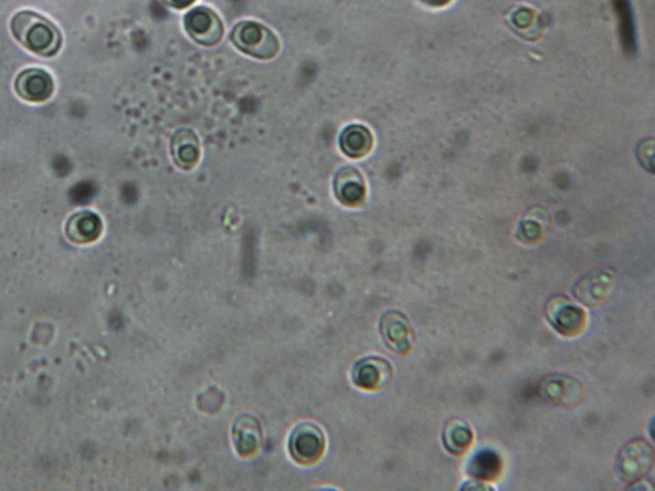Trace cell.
<instances>
[{
  "label": "cell",
  "instance_id": "6da1fadb",
  "mask_svg": "<svg viewBox=\"0 0 655 491\" xmlns=\"http://www.w3.org/2000/svg\"><path fill=\"white\" fill-rule=\"evenodd\" d=\"M10 26L16 41L37 56L50 58L62 47V35L56 24L37 12H17L12 17Z\"/></svg>",
  "mask_w": 655,
  "mask_h": 491
},
{
  "label": "cell",
  "instance_id": "7a4b0ae2",
  "mask_svg": "<svg viewBox=\"0 0 655 491\" xmlns=\"http://www.w3.org/2000/svg\"><path fill=\"white\" fill-rule=\"evenodd\" d=\"M231 41L238 50L258 59L274 58L280 47L279 37L258 21L237 24L232 29Z\"/></svg>",
  "mask_w": 655,
  "mask_h": 491
},
{
  "label": "cell",
  "instance_id": "3957f363",
  "mask_svg": "<svg viewBox=\"0 0 655 491\" xmlns=\"http://www.w3.org/2000/svg\"><path fill=\"white\" fill-rule=\"evenodd\" d=\"M184 26L193 41L207 47L218 45L225 32L218 15L204 5L189 11L184 19Z\"/></svg>",
  "mask_w": 655,
  "mask_h": 491
},
{
  "label": "cell",
  "instance_id": "277c9868",
  "mask_svg": "<svg viewBox=\"0 0 655 491\" xmlns=\"http://www.w3.org/2000/svg\"><path fill=\"white\" fill-rule=\"evenodd\" d=\"M289 448L298 463H316L325 451L324 433L316 424H299L290 436Z\"/></svg>",
  "mask_w": 655,
  "mask_h": 491
},
{
  "label": "cell",
  "instance_id": "5b68a950",
  "mask_svg": "<svg viewBox=\"0 0 655 491\" xmlns=\"http://www.w3.org/2000/svg\"><path fill=\"white\" fill-rule=\"evenodd\" d=\"M380 333L387 348L407 355L415 345V331L404 313L389 311L380 320Z\"/></svg>",
  "mask_w": 655,
  "mask_h": 491
},
{
  "label": "cell",
  "instance_id": "8992f818",
  "mask_svg": "<svg viewBox=\"0 0 655 491\" xmlns=\"http://www.w3.org/2000/svg\"><path fill=\"white\" fill-rule=\"evenodd\" d=\"M15 90L24 101H48L54 93V80L49 72L42 68H26L17 75Z\"/></svg>",
  "mask_w": 655,
  "mask_h": 491
},
{
  "label": "cell",
  "instance_id": "52a82bcc",
  "mask_svg": "<svg viewBox=\"0 0 655 491\" xmlns=\"http://www.w3.org/2000/svg\"><path fill=\"white\" fill-rule=\"evenodd\" d=\"M618 281L607 271H596L579 279L575 286V295L588 307L599 306L614 295Z\"/></svg>",
  "mask_w": 655,
  "mask_h": 491
},
{
  "label": "cell",
  "instance_id": "ba28073f",
  "mask_svg": "<svg viewBox=\"0 0 655 491\" xmlns=\"http://www.w3.org/2000/svg\"><path fill=\"white\" fill-rule=\"evenodd\" d=\"M392 379V367L379 357H367L359 360L353 370V381L362 390H382Z\"/></svg>",
  "mask_w": 655,
  "mask_h": 491
},
{
  "label": "cell",
  "instance_id": "9c48e42d",
  "mask_svg": "<svg viewBox=\"0 0 655 491\" xmlns=\"http://www.w3.org/2000/svg\"><path fill=\"white\" fill-rule=\"evenodd\" d=\"M546 316L554 324L555 329L567 336L578 333L586 321L585 312L565 298H555L549 301Z\"/></svg>",
  "mask_w": 655,
  "mask_h": 491
},
{
  "label": "cell",
  "instance_id": "30bf717a",
  "mask_svg": "<svg viewBox=\"0 0 655 491\" xmlns=\"http://www.w3.org/2000/svg\"><path fill=\"white\" fill-rule=\"evenodd\" d=\"M334 194L345 206H358L366 195V183L361 172L353 167H343L337 172L333 181Z\"/></svg>",
  "mask_w": 655,
  "mask_h": 491
},
{
  "label": "cell",
  "instance_id": "8fae6325",
  "mask_svg": "<svg viewBox=\"0 0 655 491\" xmlns=\"http://www.w3.org/2000/svg\"><path fill=\"white\" fill-rule=\"evenodd\" d=\"M171 153L177 167L184 171L192 170L201 158V144L197 134L192 129H180L171 141Z\"/></svg>",
  "mask_w": 655,
  "mask_h": 491
},
{
  "label": "cell",
  "instance_id": "7c38bea8",
  "mask_svg": "<svg viewBox=\"0 0 655 491\" xmlns=\"http://www.w3.org/2000/svg\"><path fill=\"white\" fill-rule=\"evenodd\" d=\"M232 439L240 456L249 457L255 454L262 442V430L259 421L250 415L238 418L232 429Z\"/></svg>",
  "mask_w": 655,
  "mask_h": 491
},
{
  "label": "cell",
  "instance_id": "4fadbf2b",
  "mask_svg": "<svg viewBox=\"0 0 655 491\" xmlns=\"http://www.w3.org/2000/svg\"><path fill=\"white\" fill-rule=\"evenodd\" d=\"M542 394L548 402L573 405L582 399V387L570 376H552L543 382Z\"/></svg>",
  "mask_w": 655,
  "mask_h": 491
},
{
  "label": "cell",
  "instance_id": "5bb4252c",
  "mask_svg": "<svg viewBox=\"0 0 655 491\" xmlns=\"http://www.w3.org/2000/svg\"><path fill=\"white\" fill-rule=\"evenodd\" d=\"M102 232V223L92 211H80L69 219L66 235L77 244H90L98 240Z\"/></svg>",
  "mask_w": 655,
  "mask_h": 491
},
{
  "label": "cell",
  "instance_id": "9a60e30c",
  "mask_svg": "<svg viewBox=\"0 0 655 491\" xmlns=\"http://www.w3.org/2000/svg\"><path fill=\"white\" fill-rule=\"evenodd\" d=\"M651 464V448L645 442L639 441L628 445L621 454L620 473L628 481L641 477L648 472Z\"/></svg>",
  "mask_w": 655,
  "mask_h": 491
},
{
  "label": "cell",
  "instance_id": "2e32d148",
  "mask_svg": "<svg viewBox=\"0 0 655 491\" xmlns=\"http://www.w3.org/2000/svg\"><path fill=\"white\" fill-rule=\"evenodd\" d=\"M373 135L361 125L348 126L340 135V147L349 158L358 159L373 149Z\"/></svg>",
  "mask_w": 655,
  "mask_h": 491
},
{
  "label": "cell",
  "instance_id": "e0dca14e",
  "mask_svg": "<svg viewBox=\"0 0 655 491\" xmlns=\"http://www.w3.org/2000/svg\"><path fill=\"white\" fill-rule=\"evenodd\" d=\"M472 443V432L466 422L452 421L445 432V444L449 452L460 454L466 452Z\"/></svg>",
  "mask_w": 655,
  "mask_h": 491
},
{
  "label": "cell",
  "instance_id": "ac0fdd59",
  "mask_svg": "<svg viewBox=\"0 0 655 491\" xmlns=\"http://www.w3.org/2000/svg\"><path fill=\"white\" fill-rule=\"evenodd\" d=\"M500 469V459L491 451H480L470 460V472L477 477H493Z\"/></svg>",
  "mask_w": 655,
  "mask_h": 491
},
{
  "label": "cell",
  "instance_id": "d6986e66",
  "mask_svg": "<svg viewBox=\"0 0 655 491\" xmlns=\"http://www.w3.org/2000/svg\"><path fill=\"white\" fill-rule=\"evenodd\" d=\"M163 2L174 10H184V8L190 7L195 0H163Z\"/></svg>",
  "mask_w": 655,
  "mask_h": 491
},
{
  "label": "cell",
  "instance_id": "ffe728a7",
  "mask_svg": "<svg viewBox=\"0 0 655 491\" xmlns=\"http://www.w3.org/2000/svg\"><path fill=\"white\" fill-rule=\"evenodd\" d=\"M422 2L427 3V5H431V7H445V5L451 3L452 0H422Z\"/></svg>",
  "mask_w": 655,
  "mask_h": 491
}]
</instances>
